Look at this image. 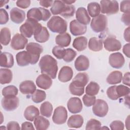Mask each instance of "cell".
<instances>
[{
  "instance_id": "cell-8",
  "label": "cell",
  "mask_w": 130,
  "mask_h": 130,
  "mask_svg": "<svg viewBox=\"0 0 130 130\" xmlns=\"http://www.w3.org/2000/svg\"><path fill=\"white\" fill-rule=\"evenodd\" d=\"M26 50L32 56L33 64H35L38 61L40 54L43 51V48L38 43L30 42L26 45Z\"/></svg>"
},
{
  "instance_id": "cell-59",
  "label": "cell",
  "mask_w": 130,
  "mask_h": 130,
  "mask_svg": "<svg viewBox=\"0 0 130 130\" xmlns=\"http://www.w3.org/2000/svg\"><path fill=\"white\" fill-rule=\"evenodd\" d=\"M129 28H130V27L129 26L127 28H126L124 30V34H123L124 40L128 43L130 41V40H129V32H130L129 29H130Z\"/></svg>"
},
{
  "instance_id": "cell-50",
  "label": "cell",
  "mask_w": 130,
  "mask_h": 130,
  "mask_svg": "<svg viewBox=\"0 0 130 130\" xmlns=\"http://www.w3.org/2000/svg\"><path fill=\"white\" fill-rule=\"evenodd\" d=\"M120 10L124 13H129L130 12V1H123L120 4Z\"/></svg>"
},
{
  "instance_id": "cell-45",
  "label": "cell",
  "mask_w": 130,
  "mask_h": 130,
  "mask_svg": "<svg viewBox=\"0 0 130 130\" xmlns=\"http://www.w3.org/2000/svg\"><path fill=\"white\" fill-rule=\"evenodd\" d=\"M69 90L72 94L81 96L84 92V87H78L71 82L69 85Z\"/></svg>"
},
{
  "instance_id": "cell-38",
  "label": "cell",
  "mask_w": 130,
  "mask_h": 130,
  "mask_svg": "<svg viewBox=\"0 0 130 130\" xmlns=\"http://www.w3.org/2000/svg\"><path fill=\"white\" fill-rule=\"evenodd\" d=\"M2 92L4 97H14L18 94V90L17 88L14 85H9L4 87Z\"/></svg>"
},
{
  "instance_id": "cell-29",
  "label": "cell",
  "mask_w": 130,
  "mask_h": 130,
  "mask_svg": "<svg viewBox=\"0 0 130 130\" xmlns=\"http://www.w3.org/2000/svg\"><path fill=\"white\" fill-rule=\"evenodd\" d=\"M87 45V39L85 37L81 36L76 38L73 42V47L78 51L84 50Z\"/></svg>"
},
{
  "instance_id": "cell-56",
  "label": "cell",
  "mask_w": 130,
  "mask_h": 130,
  "mask_svg": "<svg viewBox=\"0 0 130 130\" xmlns=\"http://www.w3.org/2000/svg\"><path fill=\"white\" fill-rule=\"evenodd\" d=\"M129 76L130 74L129 72L125 73L124 76L122 77V83L125 85H127L128 86H130L129 84Z\"/></svg>"
},
{
  "instance_id": "cell-36",
  "label": "cell",
  "mask_w": 130,
  "mask_h": 130,
  "mask_svg": "<svg viewBox=\"0 0 130 130\" xmlns=\"http://www.w3.org/2000/svg\"><path fill=\"white\" fill-rule=\"evenodd\" d=\"M87 11L89 15L92 17L98 16L101 12L100 5L96 2H91L87 5Z\"/></svg>"
},
{
  "instance_id": "cell-20",
  "label": "cell",
  "mask_w": 130,
  "mask_h": 130,
  "mask_svg": "<svg viewBox=\"0 0 130 130\" xmlns=\"http://www.w3.org/2000/svg\"><path fill=\"white\" fill-rule=\"evenodd\" d=\"M36 82L39 88L43 89H48L51 86L52 80L49 76L42 74L37 78Z\"/></svg>"
},
{
  "instance_id": "cell-5",
  "label": "cell",
  "mask_w": 130,
  "mask_h": 130,
  "mask_svg": "<svg viewBox=\"0 0 130 130\" xmlns=\"http://www.w3.org/2000/svg\"><path fill=\"white\" fill-rule=\"evenodd\" d=\"M107 24V17L101 14L92 19L90 22V27L95 32H101L106 29Z\"/></svg>"
},
{
  "instance_id": "cell-10",
  "label": "cell",
  "mask_w": 130,
  "mask_h": 130,
  "mask_svg": "<svg viewBox=\"0 0 130 130\" xmlns=\"http://www.w3.org/2000/svg\"><path fill=\"white\" fill-rule=\"evenodd\" d=\"M3 108L7 111H12L16 109L19 104V100L18 97H4L1 102Z\"/></svg>"
},
{
  "instance_id": "cell-1",
  "label": "cell",
  "mask_w": 130,
  "mask_h": 130,
  "mask_svg": "<svg viewBox=\"0 0 130 130\" xmlns=\"http://www.w3.org/2000/svg\"><path fill=\"white\" fill-rule=\"evenodd\" d=\"M39 67L42 74L49 76L51 79H55L58 71L56 60L50 55L43 56L39 63Z\"/></svg>"
},
{
  "instance_id": "cell-25",
  "label": "cell",
  "mask_w": 130,
  "mask_h": 130,
  "mask_svg": "<svg viewBox=\"0 0 130 130\" xmlns=\"http://www.w3.org/2000/svg\"><path fill=\"white\" fill-rule=\"evenodd\" d=\"M89 80L88 75L85 73L77 74L73 79L72 83L79 87H84Z\"/></svg>"
},
{
  "instance_id": "cell-46",
  "label": "cell",
  "mask_w": 130,
  "mask_h": 130,
  "mask_svg": "<svg viewBox=\"0 0 130 130\" xmlns=\"http://www.w3.org/2000/svg\"><path fill=\"white\" fill-rule=\"evenodd\" d=\"M52 54L58 59H61L63 58L64 53L65 49L59 46H54L52 50Z\"/></svg>"
},
{
  "instance_id": "cell-40",
  "label": "cell",
  "mask_w": 130,
  "mask_h": 130,
  "mask_svg": "<svg viewBox=\"0 0 130 130\" xmlns=\"http://www.w3.org/2000/svg\"><path fill=\"white\" fill-rule=\"evenodd\" d=\"M46 98V92L40 89H36L31 95V100L35 103H40L44 101Z\"/></svg>"
},
{
  "instance_id": "cell-49",
  "label": "cell",
  "mask_w": 130,
  "mask_h": 130,
  "mask_svg": "<svg viewBox=\"0 0 130 130\" xmlns=\"http://www.w3.org/2000/svg\"><path fill=\"white\" fill-rule=\"evenodd\" d=\"M110 127L112 130H123L124 128L123 123L120 120H114L110 124Z\"/></svg>"
},
{
  "instance_id": "cell-60",
  "label": "cell",
  "mask_w": 130,
  "mask_h": 130,
  "mask_svg": "<svg viewBox=\"0 0 130 130\" xmlns=\"http://www.w3.org/2000/svg\"><path fill=\"white\" fill-rule=\"evenodd\" d=\"M129 116H128L127 117V119L125 120V126L126 127H127V129H129Z\"/></svg>"
},
{
  "instance_id": "cell-43",
  "label": "cell",
  "mask_w": 130,
  "mask_h": 130,
  "mask_svg": "<svg viewBox=\"0 0 130 130\" xmlns=\"http://www.w3.org/2000/svg\"><path fill=\"white\" fill-rule=\"evenodd\" d=\"M101 123L100 121L95 119H91L87 121L85 129L86 130L101 129Z\"/></svg>"
},
{
  "instance_id": "cell-31",
  "label": "cell",
  "mask_w": 130,
  "mask_h": 130,
  "mask_svg": "<svg viewBox=\"0 0 130 130\" xmlns=\"http://www.w3.org/2000/svg\"><path fill=\"white\" fill-rule=\"evenodd\" d=\"M13 79L12 72L8 69L1 68L0 70V83L1 84H8Z\"/></svg>"
},
{
  "instance_id": "cell-57",
  "label": "cell",
  "mask_w": 130,
  "mask_h": 130,
  "mask_svg": "<svg viewBox=\"0 0 130 130\" xmlns=\"http://www.w3.org/2000/svg\"><path fill=\"white\" fill-rule=\"evenodd\" d=\"M54 1H39L40 5L45 8H48L52 6Z\"/></svg>"
},
{
  "instance_id": "cell-44",
  "label": "cell",
  "mask_w": 130,
  "mask_h": 130,
  "mask_svg": "<svg viewBox=\"0 0 130 130\" xmlns=\"http://www.w3.org/2000/svg\"><path fill=\"white\" fill-rule=\"evenodd\" d=\"M75 12V7L72 5H67L64 11L60 15L65 18H69L74 16Z\"/></svg>"
},
{
  "instance_id": "cell-27",
  "label": "cell",
  "mask_w": 130,
  "mask_h": 130,
  "mask_svg": "<svg viewBox=\"0 0 130 130\" xmlns=\"http://www.w3.org/2000/svg\"><path fill=\"white\" fill-rule=\"evenodd\" d=\"M39 109L36 107L30 105L27 107L24 112V118L30 121H34L39 115Z\"/></svg>"
},
{
  "instance_id": "cell-9",
  "label": "cell",
  "mask_w": 130,
  "mask_h": 130,
  "mask_svg": "<svg viewBox=\"0 0 130 130\" xmlns=\"http://www.w3.org/2000/svg\"><path fill=\"white\" fill-rule=\"evenodd\" d=\"M68 118V112L65 107L58 106L54 111L52 116L53 122L57 124L64 123Z\"/></svg>"
},
{
  "instance_id": "cell-48",
  "label": "cell",
  "mask_w": 130,
  "mask_h": 130,
  "mask_svg": "<svg viewBox=\"0 0 130 130\" xmlns=\"http://www.w3.org/2000/svg\"><path fill=\"white\" fill-rule=\"evenodd\" d=\"M116 85L109 87L107 90V94L108 97L112 100H117L119 99L116 92Z\"/></svg>"
},
{
  "instance_id": "cell-26",
  "label": "cell",
  "mask_w": 130,
  "mask_h": 130,
  "mask_svg": "<svg viewBox=\"0 0 130 130\" xmlns=\"http://www.w3.org/2000/svg\"><path fill=\"white\" fill-rule=\"evenodd\" d=\"M84 122L83 117L80 115H73L70 116L68 120V126L70 128H78L81 127Z\"/></svg>"
},
{
  "instance_id": "cell-42",
  "label": "cell",
  "mask_w": 130,
  "mask_h": 130,
  "mask_svg": "<svg viewBox=\"0 0 130 130\" xmlns=\"http://www.w3.org/2000/svg\"><path fill=\"white\" fill-rule=\"evenodd\" d=\"M77 55L76 52L72 48H67L65 49V53L63 59L67 62L72 61Z\"/></svg>"
},
{
  "instance_id": "cell-54",
  "label": "cell",
  "mask_w": 130,
  "mask_h": 130,
  "mask_svg": "<svg viewBox=\"0 0 130 130\" xmlns=\"http://www.w3.org/2000/svg\"><path fill=\"white\" fill-rule=\"evenodd\" d=\"M21 129H35V128L33 126V124L32 123L28 121H25L22 123L21 124Z\"/></svg>"
},
{
  "instance_id": "cell-35",
  "label": "cell",
  "mask_w": 130,
  "mask_h": 130,
  "mask_svg": "<svg viewBox=\"0 0 130 130\" xmlns=\"http://www.w3.org/2000/svg\"><path fill=\"white\" fill-rule=\"evenodd\" d=\"M11 41V31L8 27H3L1 30L0 41L1 44L7 46Z\"/></svg>"
},
{
  "instance_id": "cell-18",
  "label": "cell",
  "mask_w": 130,
  "mask_h": 130,
  "mask_svg": "<svg viewBox=\"0 0 130 130\" xmlns=\"http://www.w3.org/2000/svg\"><path fill=\"white\" fill-rule=\"evenodd\" d=\"M76 18L79 22L85 25L89 24L91 21L87 11L84 7L78 8L76 12Z\"/></svg>"
},
{
  "instance_id": "cell-13",
  "label": "cell",
  "mask_w": 130,
  "mask_h": 130,
  "mask_svg": "<svg viewBox=\"0 0 130 130\" xmlns=\"http://www.w3.org/2000/svg\"><path fill=\"white\" fill-rule=\"evenodd\" d=\"M109 63L112 68L120 69L123 66L125 59L120 52L113 53L109 56Z\"/></svg>"
},
{
  "instance_id": "cell-33",
  "label": "cell",
  "mask_w": 130,
  "mask_h": 130,
  "mask_svg": "<svg viewBox=\"0 0 130 130\" xmlns=\"http://www.w3.org/2000/svg\"><path fill=\"white\" fill-rule=\"evenodd\" d=\"M67 4L62 1H55L50 8V11L53 15H56L60 14L65 10Z\"/></svg>"
},
{
  "instance_id": "cell-61",
  "label": "cell",
  "mask_w": 130,
  "mask_h": 130,
  "mask_svg": "<svg viewBox=\"0 0 130 130\" xmlns=\"http://www.w3.org/2000/svg\"><path fill=\"white\" fill-rule=\"evenodd\" d=\"M63 3L67 5H71L72 4L75 3L76 1H62Z\"/></svg>"
},
{
  "instance_id": "cell-52",
  "label": "cell",
  "mask_w": 130,
  "mask_h": 130,
  "mask_svg": "<svg viewBox=\"0 0 130 130\" xmlns=\"http://www.w3.org/2000/svg\"><path fill=\"white\" fill-rule=\"evenodd\" d=\"M30 1L29 0H18L16 1V5L22 9H26L29 7L30 5Z\"/></svg>"
},
{
  "instance_id": "cell-15",
  "label": "cell",
  "mask_w": 130,
  "mask_h": 130,
  "mask_svg": "<svg viewBox=\"0 0 130 130\" xmlns=\"http://www.w3.org/2000/svg\"><path fill=\"white\" fill-rule=\"evenodd\" d=\"M71 33L75 36L84 35L87 31V26L79 22L77 20H73L70 23Z\"/></svg>"
},
{
  "instance_id": "cell-24",
  "label": "cell",
  "mask_w": 130,
  "mask_h": 130,
  "mask_svg": "<svg viewBox=\"0 0 130 130\" xmlns=\"http://www.w3.org/2000/svg\"><path fill=\"white\" fill-rule=\"evenodd\" d=\"M71 42V37L69 33L59 34L55 37V43L62 47H66L70 45Z\"/></svg>"
},
{
  "instance_id": "cell-16",
  "label": "cell",
  "mask_w": 130,
  "mask_h": 130,
  "mask_svg": "<svg viewBox=\"0 0 130 130\" xmlns=\"http://www.w3.org/2000/svg\"><path fill=\"white\" fill-rule=\"evenodd\" d=\"M67 107L69 112L73 114L80 113L83 108L81 100L77 97L71 98L67 103Z\"/></svg>"
},
{
  "instance_id": "cell-12",
  "label": "cell",
  "mask_w": 130,
  "mask_h": 130,
  "mask_svg": "<svg viewBox=\"0 0 130 130\" xmlns=\"http://www.w3.org/2000/svg\"><path fill=\"white\" fill-rule=\"evenodd\" d=\"M17 63L19 66H27L29 64H33L32 57L27 51H20L16 55Z\"/></svg>"
},
{
  "instance_id": "cell-53",
  "label": "cell",
  "mask_w": 130,
  "mask_h": 130,
  "mask_svg": "<svg viewBox=\"0 0 130 130\" xmlns=\"http://www.w3.org/2000/svg\"><path fill=\"white\" fill-rule=\"evenodd\" d=\"M7 129L8 130L13 129H20V127L19 123L16 121H10L7 124Z\"/></svg>"
},
{
  "instance_id": "cell-58",
  "label": "cell",
  "mask_w": 130,
  "mask_h": 130,
  "mask_svg": "<svg viewBox=\"0 0 130 130\" xmlns=\"http://www.w3.org/2000/svg\"><path fill=\"white\" fill-rule=\"evenodd\" d=\"M129 48H130V44L127 43L126 44H125L123 46V53L126 56V57H127L128 58L130 57V55H129Z\"/></svg>"
},
{
  "instance_id": "cell-23",
  "label": "cell",
  "mask_w": 130,
  "mask_h": 130,
  "mask_svg": "<svg viewBox=\"0 0 130 130\" xmlns=\"http://www.w3.org/2000/svg\"><path fill=\"white\" fill-rule=\"evenodd\" d=\"M14 63L13 56L9 52H1L0 55V66L7 68H12Z\"/></svg>"
},
{
  "instance_id": "cell-17",
  "label": "cell",
  "mask_w": 130,
  "mask_h": 130,
  "mask_svg": "<svg viewBox=\"0 0 130 130\" xmlns=\"http://www.w3.org/2000/svg\"><path fill=\"white\" fill-rule=\"evenodd\" d=\"M10 15L12 21L16 24L21 23L24 20L25 18V13L24 11L15 7L11 10Z\"/></svg>"
},
{
  "instance_id": "cell-19",
  "label": "cell",
  "mask_w": 130,
  "mask_h": 130,
  "mask_svg": "<svg viewBox=\"0 0 130 130\" xmlns=\"http://www.w3.org/2000/svg\"><path fill=\"white\" fill-rule=\"evenodd\" d=\"M73 76V71L72 69L69 66H63L60 70L58 79L61 82H67L70 81Z\"/></svg>"
},
{
  "instance_id": "cell-21",
  "label": "cell",
  "mask_w": 130,
  "mask_h": 130,
  "mask_svg": "<svg viewBox=\"0 0 130 130\" xmlns=\"http://www.w3.org/2000/svg\"><path fill=\"white\" fill-rule=\"evenodd\" d=\"M76 69L78 71L87 70L89 67L88 58L84 55H80L76 59L74 63Z\"/></svg>"
},
{
  "instance_id": "cell-47",
  "label": "cell",
  "mask_w": 130,
  "mask_h": 130,
  "mask_svg": "<svg viewBox=\"0 0 130 130\" xmlns=\"http://www.w3.org/2000/svg\"><path fill=\"white\" fill-rule=\"evenodd\" d=\"M82 101L84 105L86 107H90L93 106L95 103L96 101V97L95 95H89L86 94L83 96Z\"/></svg>"
},
{
  "instance_id": "cell-37",
  "label": "cell",
  "mask_w": 130,
  "mask_h": 130,
  "mask_svg": "<svg viewBox=\"0 0 130 130\" xmlns=\"http://www.w3.org/2000/svg\"><path fill=\"white\" fill-rule=\"evenodd\" d=\"M40 109L41 115L46 117H50L52 114L53 106L48 101L44 102L41 104Z\"/></svg>"
},
{
  "instance_id": "cell-51",
  "label": "cell",
  "mask_w": 130,
  "mask_h": 130,
  "mask_svg": "<svg viewBox=\"0 0 130 130\" xmlns=\"http://www.w3.org/2000/svg\"><path fill=\"white\" fill-rule=\"evenodd\" d=\"M9 21V15L6 10L1 8L0 9V24H5Z\"/></svg>"
},
{
  "instance_id": "cell-4",
  "label": "cell",
  "mask_w": 130,
  "mask_h": 130,
  "mask_svg": "<svg viewBox=\"0 0 130 130\" xmlns=\"http://www.w3.org/2000/svg\"><path fill=\"white\" fill-rule=\"evenodd\" d=\"M27 19H32L37 22L41 20L46 21L50 18L51 14L50 11L44 8H33L27 12Z\"/></svg>"
},
{
  "instance_id": "cell-6",
  "label": "cell",
  "mask_w": 130,
  "mask_h": 130,
  "mask_svg": "<svg viewBox=\"0 0 130 130\" xmlns=\"http://www.w3.org/2000/svg\"><path fill=\"white\" fill-rule=\"evenodd\" d=\"M101 12L103 14L112 15L119 11V4L116 1L103 0L100 1Z\"/></svg>"
},
{
  "instance_id": "cell-11",
  "label": "cell",
  "mask_w": 130,
  "mask_h": 130,
  "mask_svg": "<svg viewBox=\"0 0 130 130\" xmlns=\"http://www.w3.org/2000/svg\"><path fill=\"white\" fill-rule=\"evenodd\" d=\"M28 40L21 34H16L11 41V47L15 50L23 49L27 45Z\"/></svg>"
},
{
  "instance_id": "cell-22",
  "label": "cell",
  "mask_w": 130,
  "mask_h": 130,
  "mask_svg": "<svg viewBox=\"0 0 130 130\" xmlns=\"http://www.w3.org/2000/svg\"><path fill=\"white\" fill-rule=\"evenodd\" d=\"M19 90L23 94H32L36 90V86L31 80H25L19 85Z\"/></svg>"
},
{
  "instance_id": "cell-14",
  "label": "cell",
  "mask_w": 130,
  "mask_h": 130,
  "mask_svg": "<svg viewBox=\"0 0 130 130\" xmlns=\"http://www.w3.org/2000/svg\"><path fill=\"white\" fill-rule=\"evenodd\" d=\"M104 46L105 49L109 52L118 51L121 48L120 42L113 37L106 38L104 41Z\"/></svg>"
},
{
  "instance_id": "cell-39",
  "label": "cell",
  "mask_w": 130,
  "mask_h": 130,
  "mask_svg": "<svg viewBox=\"0 0 130 130\" xmlns=\"http://www.w3.org/2000/svg\"><path fill=\"white\" fill-rule=\"evenodd\" d=\"M100 90L99 85L95 82H90L86 87L85 92L89 95H95L98 94Z\"/></svg>"
},
{
  "instance_id": "cell-3",
  "label": "cell",
  "mask_w": 130,
  "mask_h": 130,
  "mask_svg": "<svg viewBox=\"0 0 130 130\" xmlns=\"http://www.w3.org/2000/svg\"><path fill=\"white\" fill-rule=\"evenodd\" d=\"M47 26L53 32L62 34L67 30V22L60 16H53L48 21Z\"/></svg>"
},
{
  "instance_id": "cell-2",
  "label": "cell",
  "mask_w": 130,
  "mask_h": 130,
  "mask_svg": "<svg viewBox=\"0 0 130 130\" xmlns=\"http://www.w3.org/2000/svg\"><path fill=\"white\" fill-rule=\"evenodd\" d=\"M42 27V24L38 22L27 18L25 22L20 26L19 31L22 36L30 38L32 35L38 33Z\"/></svg>"
},
{
  "instance_id": "cell-62",
  "label": "cell",
  "mask_w": 130,
  "mask_h": 130,
  "mask_svg": "<svg viewBox=\"0 0 130 130\" xmlns=\"http://www.w3.org/2000/svg\"><path fill=\"white\" fill-rule=\"evenodd\" d=\"M9 2V1H0V7H3L5 4H7Z\"/></svg>"
},
{
  "instance_id": "cell-30",
  "label": "cell",
  "mask_w": 130,
  "mask_h": 130,
  "mask_svg": "<svg viewBox=\"0 0 130 130\" xmlns=\"http://www.w3.org/2000/svg\"><path fill=\"white\" fill-rule=\"evenodd\" d=\"M122 74L119 71H114L109 74L107 78V82L111 85L120 83L122 81Z\"/></svg>"
},
{
  "instance_id": "cell-34",
  "label": "cell",
  "mask_w": 130,
  "mask_h": 130,
  "mask_svg": "<svg viewBox=\"0 0 130 130\" xmlns=\"http://www.w3.org/2000/svg\"><path fill=\"white\" fill-rule=\"evenodd\" d=\"M50 37V34L46 27L43 26L41 29L34 35V38L37 42L39 43H45L47 42Z\"/></svg>"
},
{
  "instance_id": "cell-32",
  "label": "cell",
  "mask_w": 130,
  "mask_h": 130,
  "mask_svg": "<svg viewBox=\"0 0 130 130\" xmlns=\"http://www.w3.org/2000/svg\"><path fill=\"white\" fill-rule=\"evenodd\" d=\"M88 48L92 51H100L103 49L102 40L96 37L91 38L88 42Z\"/></svg>"
},
{
  "instance_id": "cell-55",
  "label": "cell",
  "mask_w": 130,
  "mask_h": 130,
  "mask_svg": "<svg viewBox=\"0 0 130 130\" xmlns=\"http://www.w3.org/2000/svg\"><path fill=\"white\" fill-rule=\"evenodd\" d=\"M121 21L127 26L129 25V13H124L122 15Z\"/></svg>"
},
{
  "instance_id": "cell-7",
  "label": "cell",
  "mask_w": 130,
  "mask_h": 130,
  "mask_svg": "<svg viewBox=\"0 0 130 130\" xmlns=\"http://www.w3.org/2000/svg\"><path fill=\"white\" fill-rule=\"evenodd\" d=\"M93 114L99 117H105L109 110V107L107 102L101 99H98L95 101V103L92 108Z\"/></svg>"
},
{
  "instance_id": "cell-41",
  "label": "cell",
  "mask_w": 130,
  "mask_h": 130,
  "mask_svg": "<svg viewBox=\"0 0 130 130\" xmlns=\"http://www.w3.org/2000/svg\"><path fill=\"white\" fill-rule=\"evenodd\" d=\"M116 92L119 98L122 96H126L129 95V88L123 85L116 86Z\"/></svg>"
},
{
  "instance_id": "cell-28",
  "label": "cell",
  "mask_w": 130,
  "mask_h": 130,
  "mask_svg": "<svg viewBox=\"0 0 130 130\" xmlns=\"http://www.w3.org/2000/svg\"><path fill=\"white\" fill-rule=\"evenodd\" d=\"M34 125L37 130H46L50 125L49 121L42 116H38L34 120Z\"/></svg>"
}]
</instances>
